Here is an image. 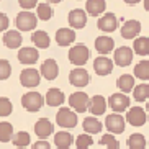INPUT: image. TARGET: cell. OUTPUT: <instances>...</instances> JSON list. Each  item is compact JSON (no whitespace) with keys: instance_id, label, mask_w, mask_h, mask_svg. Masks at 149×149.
<instances>
[{"instance_id":"1","label":"cell","mask_w":149,"mask_h":149,"mask_svg":"<svg viewBox=\"0 0 149 149\" xmlns=\"http://www.w3.org/2000/svg\"><path fill=\"white\" fill-rule=\"evenodd\" d=\"M67 57H69L70 64H74V66H77V67H82L84 64L88 61L90 51H88V48L84 43H79V44H75V46H72V48L69 49V56Z\"/></svg>"},{"instance_id":"2","label":"cell","mask_w":149,"mask_h":149,"mask_svg":"<svg viewBox=\"0 0 149 149\" xmlns=\"http://www.w3.org/2000/svg\"><path fill=\"white\" fill-rule=\"evenodd\" d=\"M15 25H17L18 31H30L35 30L36 25H38V18L35 13H31L30 10H23L17 15L15 18Z\"/></svg>"},{"instance_id":"3","label":"cell","mask_w":149,"mask_h":149,"mask_svg":"<svg viewBox=\"0 0 149 149\" xmlns=\"http://www.w3.org/2000/svg\"><path fill=\"white\" fill-rule=\"evenodd\" d=\"M56 123L61 128L72 130V128L77 126V113H75L74 110H70L69 107H62L56 113Z\"/></svg>"},{"instance_id":"4","label":"cell","mask_w":149,"mask_h":149,"mask_svg":"<svg viewBox=\"0 0 149 149\" xmlns=\"http://www.w3.org/2000/svg\"><path fill=\"white\" fill-rule=\"evenodd\" d=\"M44 103V98L40 92H26L22 97V105L23 108L30 111V113H35V111H40L41 107Z\"/></svg>"},{"instance_id":"5","label":"cell","mask_w":149,"mask_h":149,"mask_svg":"<svg viewBox=\"0 0 149 149\" xmlns=\"http://www.w3.org/2000/svg\"><path fill=\"white\" fill-rule=\"evenodd\" d=\"M105 128L111 134H121L126 128V121L121 113H110L105 118Z\"/></svg>"},{"instance_id":"6","label":"cell","mask_w":149,"mask_h":149,"mask_svg":"<svg viewBox=\"0 0 149 149\" xmlns=\"http://www.w3.org/2000/svg\"><path fill=\"white\" fill-rule=\"evenodd\" d=\"M88 98H90V97H88L85 92L70 93L69 95V108L74 110L75 113H84V111H87Z\"/></svg>"},{"instance_id":"7","label":"cell","mask_w":149,"mask_h":149,"mask_svg":"<svg viewBox=\"0 0 149 149\" xmlns=\"http://www.w3.org/2000/svg\"><path fill=\"white\" fill-rule=\"evenodd\" d=\"M108 107L113 110L115 113H121V111L130 108V97L121 92L111 93L108 98Z\"/></svg>"},{"instance_id":"8","label":"cell","mask_w":149,"mask_h":149,"mask_svg":"<svg viewBox=\"0 0 149 149\" xmlns=\"http://www.w3.org/2000/svg\"><path fill=\"white\" fill-rule=\"evenodd\" d=\"M20 82H22L23 87L26 88H35L40 85L41 82V75L40 72L33 67H28V69H23L22 74H20Z\"/></svg>"},{"instance_id":"9","label":"cell","mask_w":149,"mask_h":149,"mask_svg":"<svg viewBox=\"0 0 149 149\" xmlns=\"http://www.w3.org/2000/svg\"><path fill=\"white\" fill-rule=\"evenodd\" d=\"M113 64L120 67H126L133 62V49L128 48V46H120V48L115 49V54H113Z\"/></svg>"},{"instance_id":"10","label":"cell","mask_w":149,"mask_h":149,"mask_svg":"<svg viewBox=\"0 0 149 149\" xmlns=\"http://www.w3.org/2000/svg\"><path fill=\"white\" fill-rule=\"evenodd\" d=\"M69 82L74 85V87H87L88 82H90V75H88V72L84 67H75V69H72L69 72Z\"/></svg>"},{"instance_id":"11","label":"cell","mask_w":149,"mask_h":149,"mask_svg":"<svg viewBox=\"0 0 149 149\" xmlns=\"http://www.w3.org/2000/svg\"><path fill=\"white\" fill-rule=\"evenodd\" d=\"M97 26L98 30L103 31V33H111L118 28V18L116 15L108 12V13H102V17L98 18V22H97Z\"/></svg>"},{"instance_id":"12","label":"cell","mask_w":149,"mask_h":149,"mask_svg":"<svg viewBox=\"0 0 149 149\" xmlns=\"http://www.w3.org/2000/svg\"><path fill=\"white\" fill-rule=\"evenodd\" d=\"M148 120V115H146L144 108H141V107H131V108L128 110L126 113V120L131 126H143Z\"/></svg>"},{"instance_id":"13","label":"cell","mask_w":149,"mask_h":149,"mask_svg":"<svg viewBox=\"0 0 149 149\" xmlns=\"http://www.w3.org/2000/svg\"><path fill=\"white\" fill-rule=\"evenodd\" d=\"M67 22H69L72 30H80L87 25V13L82 8H74L67 15Z\"/></svg>"},{"instance_id":"14","label":"cell","mask_w":149,"mask_h":149,"mask_svg":"<svg viewBox=\"0 0 149 149\" xmlns=\"http://www.w3.org/2000/svg\"><path fill=\"white\" fill-rule=\"evenodd\" d=\"M113 61L107 56H98L95 57V61H93V70H95L97 75H108L111 74V70H113Z\"/></svg>"},{"instance_id":"15","label":"cell","mask_w":149,"mask_h":149,"mask_svg":"<svg viewBox=\"0 0 149 149\" xmlns=\"http://www.w3.org/2000/svg\"><path fill=\"white\" fill-rule=\"evenodd\" d=\"M40 75H43L46 80H54L59 75V66H57L56 59H46L41 64Z\"/></svg>"},{"instance_id":"16","label":"cell","mask_w":149,"mask_h":149,"mask_svg":"<svg viewBox=\"0 0 149 149\" xmlns=\"http://www.w3.org/2000/svg\"><path fill=\"white\" fill-rule=\"evenodd\" d=\"M141 33V23L138 20H126L121 26V36L125 40H134Z\"/></svg>"},{"instance_id":"17","label":"cell","mask_w":149,"mask_h":149,"mask_svg":"<svg viewBox=\"0 0 149 149\" xmlns=\"http://www.w3.org/2000/svg\"><path fill=\"white\" fill-rule=\"evenodd\" d=\"M87 110L93 115V116H100V115H103V113H105V110H107V100H105V97L93 95L92 98H88Z\"/></svg>"},{"instance_id":"18","label":"cell","mask_w":149,"mask_h":149,"mask_svg":"<svg viewBox=\"0 0 149 149\" xmlns=\"http://www.w3.org/2000/svg\"><path fill=\"white\" fill-rule=\"evenodd\" d=\"M38 59H40V53L36 48L26 46V48H20V51H18V61L22 64L30 66V64H35Z\"/></svg>"},{"instance_id":"19","label":"cell","mask_w":149,"mask_h":149,"mask_svg":"<svg viewBox=\"0 0 149 149\" xmlns=\"http://www.w3.org/2000/svg\"><path fill=\"white\" fill-rule=\"evenodd\" d=\"M66 102V95L61 88H49L44 95V103L49 107H61Z\"/></svg>"},{"instance_id":"20","label":"cell","mask_w":149,"mask_h":149,"mask_svg":"<svg viewBox=\"0 0 149 149\" xmlns=\"http://www.w3.org/2000/svg\"><path fill=\"white\" fill-rule=\"evenodd\" d=\"M54 133V125L49 121L48 118H40L35 125V134L41 139H46L48 136H51Z\"/></svg>"},{"instance_id":"21","label":"cell","mask_w":149,"mask_h":149,"mask_svg":"<svg viewBox=\"0 0 149 149\" xmlns=\"http://www.w3.org/2000/svg\"><path fill=\"white\" fill-rule=\"evenodd\" d=\"M95 49L102 54V56H105V54L111 53L115 49V40L110 38V36H107V35L98 36L95 40Z\"/></svg>"},{"instance_id":"22","label":"cell","mask_w":149,"mask_h":149,"mask_svg":"<svg viewBox=\"0 0 149 149\" xmlns=\"http://www.w3.org/2000/svg\"><path fill=\"white\" fill-rule=\"evenodd\" d=\"M23 43V36L18 30H10L3 35V44L10 49H18Z\"/></svg>"},{"instance_id":"23","label":"cell","mask_w":149,"mask_h":149,"mask_svg":"<svg viewBox=\"0 0 149 149\" xmlns=\"http://www.w3.org/2000/svg\"><path fill=\"white\" fill-rule=\"evenodd\" d=\"M75 41V31L72 28H59L56 31V43L59 46H69Z\"/></svg>"},{"instance_id":"24","label":"cell","mask_w":149,"mask_h":149,"mask_svg":"<svg viewBox=\"0 0 149 149\" xmlns=\"http://www.w3.org/2000/svg\"><path fill=\"white\" fill-rule=\"evenodd\" d=\"M107 2L105 0H87L85 3V13L92 15V17H100L102 13H105Z\"/></svg>"},{"instance_id":"25","label":"cell","mask_w":149,"mask_h":149,"mask_svg":"<svg viewBox=\"0 0 149 149\" xmlns=\"http://www.w3.org/2000/svg\"><path fill=\"white\" fill-rule=\"evenodd\" d=\"M74 143V136L69 131H57L54 134V144L57 149H69Z\"/></svg>"},{"instance_id":"26","label":"cell","mask_w":149,"mask_h":149,"mask_svg":"<svg viewBox=\"0 0 149 149\" xmlns=\"http://www.w3.org/2000/svg\"><path fill=\"white\" fill-rule=\"evenodd\" d=\"M31 41H33V44L36 46V49H48L49 44H51V38H49V35L46 33V31H43V30L35 31V33L31 35Z\"/></svg>"},{"instance_id":"27","label":"cell","mask_w":149,"mask_h":149,"mask_svg":"<svg viewBox=\"0 0 149 149\" xmlns=\"http://www.w3.org/2000/svg\"><path fill=\"white\" fill-rule=\"evenodd\" d=\"M134 43H133V53H136L138 56H148L149 53V40L146 36H136Z\"/></svg>"},{"instance_id":"28","label":"cell","mask_w":149,"mask_h":149,"mask_svg":"<svg viewBox=\"0 0 149 149\" xmlns=\"http://www.w3.org/2000/svg\"><path fill=\"white\" fill-rule=\"evenodd\" d=\"M82 128H84V131L87 133V134H97V133L102 131L103 125H102L95 116H87L82 123Z\"/></svg>"},{"instance_id":"29","label":"cell","mask_w":149,"mask_h":149,"mask_svg":"<svg viewBox=\"0 0 149 149\" xmlns=\"http://www.w3.org/2000/svg\"><path fill=\"white\" fill-rule=\"evenodd\" d=\"M116 87L120 88V92L121 93H128L131 92L133 87H134V77L131 74H123L118 77L116 80Z\"/></svg>"},{"instance_id":"30","label":"cell","mask_w":149,"mask_h":149,"mask_svg":"<svg viewBox=\"0 0 149 149\" xmlns=\"http://www.w3.org/2000/svg\"><path fill=\"white\" fill-rule=\"evenodd\" d=\"M126 144L130 149H146L148 141H146V138L141 134V133H133V134L128 138Z\"/></svg>"},{"instance_id":"31","label":"cell","mask_w":149,"mask_h":149,"mask_svg":"<svg viewBox=\"0 0 149 149\" xmlns=\"http://www.w3.org/2000/svg\"><path fill=\"white\" fill-rule=\"evenodd\" d=\"M51 17H53V7H51L48 2L36 5V18H38V20L48 22V20H51Z\"/></svg>"},{"instance_id":"32","label":"cell","mask_w":149,"mask_h":149,"mask_svg":"<svg viewBox=\"0 0 149 149\" xmlns=\"http://www.w3.org/2000/svg\"><path fill=\"white\" fill-rule=\"evenodd\" d=\"M12 143H13V144L17 146L18 149L26 148V146L31 143L30 133H26V131H18L17 134H13V136H12Z\"/></svg>"},{"instance_id":"33","label":"cell","mask_w":149,"mask_h":149,"mask_svg":"<svg viewBox=\"0 0 149 149\" xmlns=\"http://www.w3.org/2000/svg\"><path fill=\"white\" fill-rule=\"evenodd\" d=\"M133 97H134L136 102H146L148 100V95H149V85L148 84H139V85H136L133 87Z\"/></svg>"},{"instance_id":"34","label":"cell","mask_w":149,"mask_h":149,"mask_svg":"<svg viewBox=\"0 0 149 149\" xmlns=\"http://www.w3.org/2000/svg\"><path fill=\"white\" fill-rule=\"evenodd\" d=\"M134 77H138V79H141V80L149 79V62L146 61V59L139 61L134 66Z\"/></svg>"},{"instance_id":"35","label":"cell","mask_w":149,"mask_h":149,"mask_svg":"<svg viewBox=\"0 0 149 149\" xmlns=\"http://www.w3.org/2000/svg\"><path fill=\"white\" fill-rule=\"evenodd\" d=\"M13 136V126L8 121H2L0 123V143H8L12 141Z\"/></svg>"},{"instance_id":"36","label":"cell","mask_w":149,"mask_h":149,"mask_svg":"<svg viewBox=\"0 0 149 149\" xmlns=\"http://www.w3.org/2000/svg\"><path fill=\"white\" fill-rule=\"evenodd\" d=\"M93 144V138L90 134H87V133H80L77 138H75V148L77 149H88L90 146Z\"/></svg>"},{"instance_id":"37","label":"cell","mask_w":149,"mask_h":149,"mask_svg":"<svg viewBox=\"0 0 149 149\" xmlns=\"http://www.w3.org/2000/svg\"><path fill=\"white\" fill-rule=\"evenodd\" d=\"M100 144L105 146L107 149H120V143L118 139L115 138L111 133H107V134H103L100 138Z\"/></svg>"},{"instance_id":"38","label":"cell","mask_w":149,"mask_h":149,"mask_svg":"<svg viewBox=\"0 0 149 149\" xmlns=\"http://www.w3.org/2000/svg\"><path fill=\"white\" fill-rule=\"evenodd\" d=\"M13 111V105L10 98L7 97H0V116H10Z\"/></svg>"},{"instance_id":"39","label":"cell","mask_w":149,"mask_h":149,"mask_svg":"<svg viewBox=\"0 0 149 149\" xmlns=\"http://www.w3.org/2000/svg\"><path fill=\"white\" fill-rule=\"evenodd\" d=\"M12 75V64L7 59H0V80H7Z\"/></svg>"},{"instance_id":"40","label":"cell","mask_w":149,"mask_h":149,"mask_svg":"<svg viewBox=\"0 0 149 149\" xmlns=\"http://www.w3.org/2000/svg\"><path fill=\"white\" fill-rule=\"evenodd\" d=\"M18 5H20L23 10H31L38 5V0H18Z\"/></svg>"},{"instance_id":"41","label":"cell","mask_w":149,"mask_h":149,"mask_svg":"<svg viewBox=\"0 0 149 149\" xmlns=\"http://www.w3.org/2000/svg\"><path fill=\"white\" fill-rule=\"evenodd\" d=\"M31 149H51V144L46 139H40V141H36V143H33V148Z\"/></svg>"},{"instance_id":"42","label":"cell","mask_w":149,"mask_h":149,"mask_svg":"<svg viewBox=\"0 0 149 149\" xmlns=\"http://www.w3.org/2000/svg\"><path fill=\"white\" fill-rule=\"evenodd\" d=\"M10 25V20L5 13H0V31H5Z\"/></svg>"},{"instance_id":"43","label":"cell","mask_w":149,"mask_h":149,"mask_svg":"<svg viewBox=\"0 0 149 149\" xmlns=\"http://www.w3.org/2000/svg\"><path fill=\"white\" fill-rule=\"evenodd\" d=\"M125 3H130V5H134V3H138V2H141V0H123Z\"/></svg>"},{"instance_id":"44","label":"cell","mask_w":149,"mask_h":149,"mask_svg":"<svg viewBox=\"0 0 149 149\" xmlns=\"http://www.w3.org/2000/svg\"><path fill=\"white\" fill-rule=\"evenodd\" d=\"M144 10L149 12V0H144Z\"/></svg>"},{"instance_id":"45","label":"cell","mask_w":149,"mask_h":149,"mask_svg":"<svg viewBox=\"0 0 149 149\" xmlns=\"http://www.w3.org/2000/svg\"><path fill=\"white\" fill-rule=\"evenodd\" d=\"M48 3H59V2H62V0H46Z\"/></svg>"},{"instance_id":"46","label":"cell","mask_w":149,"mask_h":149,"mask_svg":"<svg viewBox=\"0 0 149 149\" xmlns=\"http://www.w3.org/2000/svg\"><path fill=\"white\" fill-rule=\"evenodd\" d=\"M23 149H26V148H23Z\"/></svg>"}]
</instances>
